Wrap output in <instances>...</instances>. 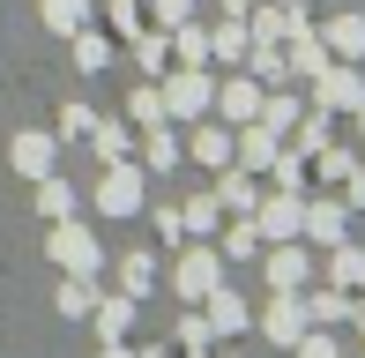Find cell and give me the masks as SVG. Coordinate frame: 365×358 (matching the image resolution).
<instances>
[{"instance_id":"obj_14","label":"cell","mask_w":365,"mask_h":358,"mask_svg":"<svg viewBox=\"0 0 365 358\" xmlns=\"http://www.w3.org/2000/svg\"><path fill=\"white\" fill-rule=\"evenodd\" d=\"M269 284L276 291H298V284H306V254H298V247H276L269 254Z\"/></svg>"},{"instance_id":"obj_9","label":"cell","mask_w":365,"mask_h":358,"mask_svg":"<svg viewBox=\"0 0 365 358\" xmlns=\"http://www.w3.org/2000/svg\"><path fill=\"white\" fill-rule=\"evenodd\" d=\"M202 314H209V329H217V336H239V329H246V306L231 299L224 284H217V291H209V299H202Z\"/></svg>"},{"instance_id":"obj_36","label":"cell","mask_w":365,"mask_h":358,"mask_svg":"<svg viewBox=\"0 0 365 358\" xmlns=\"http://www.w3.org/2000/svg\"><path fill=\"white\" fill-rule=\"evenodd\" d=\"M97 358H135V351H127L120 336H105V351H97Z\"/></svg>"},{"instance_id":"obj_3","label":"cell","mask_w":365,"mask_h":358,"mask_svg":"<svg viewBox=\"0 0 365 358\" xmlns=\"http://www.w3.org/2000/svg\"><path fill=\"white\" fill-rule=\"evenodd\" d=\"M172 284H179V299H194V306H202L209 291L224 284V262H217L209 247H187V254H179V269H172Z\"/></svg>"},{"instance_id":"obj_27","label":"cell","mask_w":365,"mask_h":358,"mask_svg":"<svg viewBox=\"0 0 365 358\" xmlns=\"http://www.w3.org/2000/svg\"><path fill=\"white\" fill-rule=\"evenodd\" d=\"M328 45L336 53H365V23H328Z\"/></svg>"},{"instance_id":"obj_15","label":"cell","mask_w":365,"mask_h":358,"mask_svg":"<svg viewBox=\"0 0 365 358\" xmlns=\"http://www.w3.org/2000/svg\"><path fill=\"white\" fill-rule=\"evenodd\" d=\"M298 299H306V321H321V329H328V321H343V314H351L336 284H321V291H298Z\"/></svg>"},{"instance_id":"obj_6","label":"cell","mask_w":365,"mask_h":358,"mask_svg":"<svg viewBox=\"0 0 365 358\" xmlns=\"http://www.w3.org/2000/svg\"><path fill=\"white\" fill-rule=\"evenodd\" d=\"M217 112H224V127H246V120H261V83H224L217 90Z\"/></svg>"},{"instance_id":"obj_34","label":"cell","mask_w":365,"mask_h":358,"mask_svg":"<svg viewBox=\"0 0 365 358\" xmlns=\"http://www.w3.org/2000/svg\"><path fill=\"white\" fill-rule=\"evenodd\" d=\"M336 276H343V284H358V276H365V254L343 247V254H336Z\"/></svg>"},{"instance_id":"obj_26","label":"cell","mask_w":365,"mask_h":358,"mask_svg":"<svg viewBox=\"0 0 365 358\" xmlns=\"http://www.w3.org/2000/svg\"><path fill=\"white\" fill-rule=\"evenodd\" d=\"M149 165H157V172H172V165H179V142L164 135V127H149Z\"/></svg>"},{"instance_id":"obj_21","label":"cell","mask_w":365,"mask_h":358,"mask_svg":"<svg viewBox=\"0 0 365 358\" xmlns=\"http://www.w3.org/2000/svg\"><path fill=\"white\" fill-rule=\"evenodd\" d=\"M254 247H261V224H254V217H246V224H231V232H224V254H231V262H246Z\"/></svg>"},{"instance_id":"obj_29","label":"cell","mask_w":365,"mask_h":358,"mask_svg":"<svg viewBox=\"0 0 365 358\" xmlns=\"http://www.w3.org/2000/svg\"><path fill=\"white\" fill-rule=\"evenodd\" d=\"M179 224H194V232H209V224H217V202H209V194H194V202L179 209Z\"/></svg>"},{"instance_id":"obj_5","label":"cell","mask_w":365,"mask_h":358,"mask_svg":"<svg viewBox=\"0 0 365 358\" xmlns=\"http://www.w3.org/2000/svg\"><path fill=\"white\" fill-rule=\"evenodd\" d=\"M53 157H60L53 135H15V142H8V165L23 172V179H45V172H53Z\"/></svg>"},{"instance_id":"obj_4","label":"cell","mask_w":365,"mask_h":358,"mask_svg":"<svg viewBox=\"0 0 365 358\" xmlns=\"http://www.w3.org/2000/svg\"><path fill=\"white\" fill-rule=\"evenodd\" d=\"M217 105V83H209L202 68H179L172 83H164V112H172V120H194V112H209Z\"/></svg>"},{"instance_id":"obj_28","label":"cell","mask_w":365,"mask_h":358,"mask_svg":"<svg viewBox=\"0 0 365 358\" xmlns=\"http://www.w3.org/2000/svg\"><path fill=\"white\" fill-rule=\"evenodd\" d=\"M172 45H179V60H187V68H202V53H209V38H202V30H187V23H179Z\"/></svg>"},{"instance_id":"obj_17","label":"cell","mask_w":365,"mask_h":358,"mask_svg":"<svg viewBox=\"0 0 365 358\" xmlns=\"http://www.w3.org/2000/svg\"><path fill=\"white\" fill-rule=\"evenodd\" d=\"M298 217H306V209L284 194V202H269V209H261V232H269V239H298Z\"/></svg>"},{"instance_id":"obj_8","label":"cell","mask_w":365,"mask_h":358,"mask_svg":"<svg viewBox=\"0 0 365 358\" xmlns=\"http://www.w3.org/2000/svg\"><path fill=\"white\" fill-rule=\"evenodd\" d=\"M53 306H60V321H90V306H97L90 276H68V269H60V291H53Z\"/></svg>"},{"instance_id":"obj_18","label":"cell","mask_w":365,"mask_h":358,"mask_svg":"<svg viewBox=\"0 0 365 358\" xmlns=\"http://www.w3.org/2000/svg\"><path fill=\"white\" fill-rule=\"evenodd\" d=\"M194 157H202V165H231V127H202V135H194Z\"/></svg>"},{"instance_id":"obj_30","label":"cell","mask_w":365,"mask_h":358,"mask_svg":"<svg viewBox=\"0 0 365 358\" xmlns=\"http://www.w3.org/2000/svg\"><path fill=\"white\" fill-rule=\"evenodd\" d=\"M291 68H298V75H321L328 60H321V45H313V38H298V53H291Z\"/></svg>"},{"instance_id":"obj_13","label":"cell","mask_w":365,"mask_h":358,"mask_svg":"<svg viewBox=\"0 0 365 358\" xmlns=\"http://www.w3.org/2000/svg\"><path fill=\"white\" fill-rule=\"evenodd\" d=\"M38 15H45V30L75 38V30H82V15H90V0H38Z\"/></svg>"},{"instance_id":"obj_12","label":"cell","mask_w":365,"mask_h":358,"mask_svg":"<svg viewBox=\"0 0 365 358\" xmlns=\"http://www.w3.org/2000/svg\"><path fill=\"white\" fill-rule=\"evenodd\" d=\"M298 232H313L321 247H336V239H343V209H336V202H313L306 217H298Z\"/></svg>"},{"instance_id":"obj_2","label":"cell","mask_w":365,"mask_h":358,"mask_svg":"<svg viewBox=\"0 0 365 358\" xmlns=\"http://www.w3.org/2000/svg\"><path fill=\"white\" fill-rule=\"evenodd\" d=\"M142 165H120V157H112L105 165V179H97V209H105V217H135L142 209Z\"/></svg>"},{"instance_id":"obj_11","label":"cell","mask_w":365,"mask_h":358,"mask_svg":"<svg viewBox=\"0 0 365 358\" xmlns=\"http://www.w3.org/2000/svg\"><path fill=\"white\" fill-rule=\"evenodd\" d=\"M38 217H45V224H53V217H75V187H68L60 172L38 179Z\"/></svg>"},{"instance_id":"obj_31","label":"cell","mask_w":365,"mask_h":358,"mask_svg":"<svg viewBox=\"0 0 365 358\" xmlns=\"http://www.w3.org/2000/svg\"><path fill=\"white\" fill-rule=\"evenodd\" d=\"M90 120H97L90 105H68V112H60V142H68V135H90Z\"/></svg>"},{"instance_id":"obj_7","label":"cell","mask_w":365,"mask_h":358,"mask_svg":"<svg viewBox=\"0 0 365 358\" xmlns=\"http://www.w3.org/2000/svg\"><path fill=\"white\" fill-rule=\"evenodd\" d=\"M261 329H269L276 344H298V336H306V299H298V291H284V299L261 314Z\"/></svg>"},{"instance_id":"obj_16","label":"cell","mask_w":365,"mask_h":358,"mask_svg":"<svg viewBox=\"0 0 365 358\" xmlns=\"http://www.w3.org/2000/svg\"><path fill=\"white\" fill-rule=\"evenodd\" d=\"M75 68H82V75L112 68V38H97V30H75Z\"/></svg>"},{"instance_id":"obj_25","label":"cell","mask_w":365,"mask_h":358,"mask_svg":"<svg viewBox=\"0 0 365 358\" xmlns=\"http://www.w3.org/2000/svg\"><path fill=\"white\" fill-rule=\"evenodd\" d=\"M149 276H157L149 254H127V262H120V291H149Z\"/></svg>"},{"instance_id":"obj_22","label":"cell","mask_w":365,"mask_h":358,"mask_svg":"<svg viewBox=\"0 0 365 358\" xmlns=\"http://www.w3.org/2000/svg\"><path fill=\"white\" fill-rule=\"evenodd\" d=\"M179 344H187V351H209V344H217L209 314H179Z\"/></svg>"},{"instance_id":"obj_33","label":"cell","mask_w":365,"mask_h":358,"mask_svg":"<svg viewBox=\"0 0 365 358\" xmlns=\"http://www.w3.org/2000/svg\"><path fill=\"white\" fill-rule=\"evenodd\" d=\"M358 83H351V75H321V97H328V105H343V97H351Z\"/></svg>"},{"instance_id":"obj_35","label":"cell","mask_w":365,"mask_h":358,"mask_svg":"<svg viewBox=\"0 0 365 358\" xmlns=\"http://www.w3.org/2000/svg\"><path fill=\"white\" fill-rule=\"evenodd\" d=\"M157 23H172V30H179V23H187V0H157Z\"/></svg>"},{"instance_id":"obj_19","label":"cell","mask_w":365,"mask_h":358,"mask_svg":"<svg viewBox=\"0 0 365 358\" xmlns=\"http://www.w3.org/2000/svg\"><path fill=\"white\" fill-rule=\"evenodd\" d=\"M261 127L291 135V127H298V97H261Z\"/></svg>"},{"instance_id":"obj_23","label":"cell","mask_w":365,"mask_h":358,"mask_svg":"<svg viewBox=\"0 0 365 358\" xmlns=\"http://www.w3.org/2000/svg\"><path fill=\"white\" fill-rule=\"evenodd\" d=\"M217 202H224V209H254V179H246V172H224Z\"/></svg>"},{"instance_id":"obj_1","label":"cell","mask_w":365,"mask_h":358,"mask_svg":"<svg viewBox=\"0 0 365 358\" xmlns=\"http://www.w3.org/2000/svg\"><path fill=\"white\" fill-rule=\"evenodd\" d=\"M45 254H53L68 276H97V269H105V247H97V239L82 232L75 217H53V232H45Z\"/></svg>"},{"instance_id":"obj_32","label":"cell","mask_w":365,"mask_h":358,"mask_svg":"<svg viewBox=\"0 0 365 358\" xmlns=\"http://www.w3.org/2000/svg\"><path fill=\"white\" fill-rule=\"evenodd\" d=\"M97 157H127V127H97Z\"/></svg>"},{"instance_id":"obj_10","label":"cell","mask_w":365,"mask_h":358,"mask_svg":"<svg viewBox=\"0 0 365 358\" xmlns=\"http://www.w3.org/2000/svg\"><path fill=\"white\" fill-rule=\"evenodd\" d=\"M90 314H97V336H127V329H135V291H120V299H97Z\"/></svg>"},{"instance_id":"obj_24","label":"cell","mask_w":365,"mask_h":358,"mask_svg":"<svg viewBox=\"0 0 365 358\" xmlns=\"http://www.w3.org/2000/svg\"><path fill=\"white\" fill-rule=\"evenodd\" d=\"M291 351H298V358H336V336H328V329H313V321H306V336H298Z\"/></svg>"},{"instance_id":"obj_20","label":"cell","mask_w":365,"mask_h":358,"mask_svg":"<svg viewBox=\"0 0 365 358\" xmlns=\"http://www.w3.org/2000/svg\"><path fill=\"white\" fill-rule=\"evenodd\" d=\"M135 127H172V112H164V90H135Z\"/></svg>"}]
</instances>
